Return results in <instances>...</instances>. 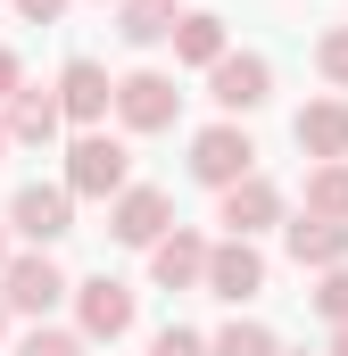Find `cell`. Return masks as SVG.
<instances>
[{"label":"cell","mask_w":348,"mask_h":356,"mask_svg":"<svg viewBox=\"0 0 348 356\" xmlns=\"http://www.w3.org/2000/svg\"><path fill=\"white\" fill-rule=\"evenodd\" d=\"M133 182V149L108 133V124H91L67 141V199H116Z\"/></svg>","instance_id":"obj_1"},{"label":"cell","mask_w":348,"mask_h":356,"mask_svg":"<svg viewBox=\"0 0 348 356\" xmlns=\"http://www.w3.org/2000/svg\"><path fill=\"white\" fill-rule=\"evenodd\" d=\"M249 175H258V141H249V124L216 116V124H199V133H191V182L232 191V182H249Z\"/></svg>","instance_id":"obj_2"},{"label":"cell","mask_w":348,"mask_h":356,"mask_svg":"<svg viewBox=\"0 0 348 356\" xmlns=\"http://www.w3.org/2000/svg\"><path fill=\"white\" fill-rule=\"evenodd\" d=\"M67 298H75V332L84 340H125L133 332V315H141V290L133 282H116V273H84V282H67Z\"/></svg>","instance_id":"obj_3"},{"label":"cell","mask_w":348,"mask_h":356,"mask_svg":"<svg viewBox=\"0 0 348 356\" xmlns=\"http://www.w3.org/2000/svg\"><path fill=\"white\" fill-rule=\"evenodd\" d=\"M0 307L50 323V307H67V266H58L50 249H17V257L0 266Z\"/></svg>","instance_id":"obj_4"},{"label":"cell","mask_w":348,"mask_h":356,"mask_svg":"<svg viewBox=\"0 0 348 356\" xmlns=\"http://www.w3.org/2000/svg\"><path fill=\"white\" fill-rule=\"evenodd\" d=\"M108 116H116L125 133H174V116H182V91H174V75H158V67H133V75H116Z\"/></svg>","instance_id":"obj_5"},{"label":"cell","mask_w":348,"mask_h":356,"mask_svg":"<svg viewBox=\"0 0 348 356\" xmlns=\"http://www.w3.org/2000/svg\"><path fill=\"white\" fill-rule=\"evenodd\" d=\"M166 232H174V191L125 182V191L108 199V241H116V249H150V241H166Z\"/></svg>","instance_id":"obj_6"},{"label":"cell","mask_w":348,"mask_h":356,"mask_svg":"<svg viewBox=\"0 0 348 356\" xmlns=\"http://www.w3.org/2000/svg\"><path fill=\"white\" fill-rule=\"evenodd\" d=\"M25 249H50V241H67L75 232V199H67V182H25L17 199H8V216H0Z\"/></svg>","instance_id":"obj_7"},{"label":"cell","mask_w":348,"mask_h":356,"mask_svg":"<svg viewBox=\"0 0 348 356\" xmlns=\"http://www.w3.org/2000/svg\"><path fill=\"white\" fill-rule=\"evenodd\" d=\"M207 99L241 124V116H258L265 99H274V58H258V50H224L216 67H207Z\"/></svg>","instance_id":"obj_8"},{"label":"cell","mask_w":348,"mask_h":356,"mask_svg":"<svg viewBox=\"0 0 348 356\" xmlns=\"http://www.w3.org/2000/svg\"><path fill=\"white\" fill-rule=\"evenodd\" d=\"M199 290L224 298V307H249V298L265 290V249H258V241H207V273H199Z\"/></svg>","instance_id":"obj_9"},{"label":"cell","mask_w":348,"mask_h":356,"mask_svg":"<svg viewBox=\"0 0 348 356\" xmlns=\"http://www.w3.org/2000/svg\"><path fill=\"white\" fill-rule=\"evenodd\" d=\"M58 116H67V124H75V133H91V124H108V99H116V75H108V67H100V58H84V50H75V58H67V67H58Z\"/></svg>","instance_id":"obj_10"},{"label":"cell","mask_w":348,"mask_h":356,"mask_svg":"<svg viewBox=\"0 0 348 356\" xmlns=\"http://www.w3.org/2000/svg\"><path fill=\"white\" fill-rule=\"evenodd\" d=\"M282 216H290V207H282V191H274L265 175L216 191V224H224V241H258V232H274Z\"/></svg>","instance_id":"obj_11"},{"label":"cell","mask_w":348,"mask_h":356,"mask_svg":"<svg viewBox=\"0 0 348 356\" xmlns=\"http://www.w3.org/2000/svg\"><path fill=\"white\" fill-rule=\"evenodd\" d=\"M0 133H8V149H50V141L67 133V116H58V91H50V83H25L8 108H0Z\"/></svg>","instance_id":"obj_12"},{"label":"cell","mask_w":348,"mask_h":356,"mask_svg":"<svg viewBox=\"0 0 348 356\" xmlns=\"http://www.w3.org/2000/svg\"><path fill=\"white\" fill-rule=\"evenodd\" d=\"M290 141L307 149V166H332V158H348V99H340V91L307 99V108L290 116Z\"/></svg>","instance_id":"obj_13"},{"label":"cell","mask_w":348,"mask_h":356,"mask_svg":"<svg viewBox=\"0 0 348 356\" xmlns=\"http://www.w3.org/2000/svg\"><path fill=\"white\" fill-rule=\"evenodd\" d=\"M282 249L299 273H324V266H348V224H324V216H282Z\"/></svg>","instance_id":"obj_14"},{"label":"cell","mask_w":348,"mask_h":356,"mask_svg":"<svg viewBox=\"0 0 348 356\" xmlns=\"http://www.w3.org/2000/svg\"><path fill=\"white\" fill-rule=\"evenodd\" d=\"M199 273H207V232L174 224L166 241H150V282L158 290H199Z\"/></svg>","instance_id":"obj_15"},{"label":"cell","mask_w":348,"mask_h":356,"mask_svg":"<svg viewBox=\"0 0 348 356\" xmlns=\"http://www.w3.org/2000/svg\"><path fill=\"white\" fill-rule=\"evenodd\" d=\"M166 42H174V67H216V58L232 50V33H224V17H216V8H182Z\"/></svg>","instance_id":"obj_16"},{"label":"cell","mask_w":348,"mask_h":356,"mask_svg":"<svg viewBox=\"0 0 348 356\" xmlns=\"http://www.w3.org/2000/svg\"><path fill=\"white\" fill-rule=\"evenodd\" d=\"M174 17H182L174 0H116V42L125 50H150V42L174 33Z\"/></svg>","instance_id":"obj_17"},{"label":"cell","mask_w":348,"mask_h":356,"mask_svg":"<svg viewBox=\"0 0 348 356\" xmlns=\"http://www.w3.org/2000/svg\"><path fill=\"white\" fill-rule=\"evenodd\" d=\"M299 216L348 224V158H332V166H307V207H299Z\"/></svg>","instance_id":"obj_18"},{"label":"cell","mask_w":348,"mask_h":356,"mask_svg":"<svg viewBox=\"0 0 348 356\" xmlns=\"http://www.w3.org/2000/svg\"><path fill=\"white\" fill-rule=\"evenodd\" d=\"M207 356H282V340H274L265 323H224V332L207 340Z\"/></svg>","instance_id":"obj_19"},{"label":"cell","mask_w":348,"mask_h":356,"mask_svg":"<svg viewBox=\"0 0 348 356\" xmlns=\"http://www.w3.org/2000/svg\"><path fill=\"white\" fill-rule=\"evenodd\" d=\"M315 75L348 99V25H324V33H315Z\"/></svg>","instance_id":"obj_20"},{"label":"cell","mask_w":348,"mask_h":356,"mask_svg":"<svg viewBox=\"0 0 348 356\" xmlns=\"http://www.w3.org/2000/svg\"><path fill=\"white\" fill-rule=\"evenodd\" d=\"M17 356H91V340L67 332V323H33V332L17 340Z\"/></svg>","instance_id":"obj_21"},{"label":"cell","mask_w":348,"mask_h":356,"mask_svg":"<svg viewBox=\"0 0 348 356\" xmlns=\"http://www.w3.org/2000/svg\"><path fill=\"white\" fill-rule=\"evenodd\" d=\"M307 307H315L324 323H348V266H324V273H315V290H307Z\"/></svg>","instance_id":"obj_22"},{"label":"cell","mask_w":348,"mask_h":356,"mask_svg":"<svg viewBox=\"0 0 348 356\" xmlns=\"http://www.w3.org/2000/svg\"><path fill=\"white\" fill-rule=\"evenodd\" d=\"M150 356H207V332H191V323H166V332L150 340Z\"/></svg>","instance_id":"obj_23"},{"label":"cell","mask_w":348,"mask_h":356,"mask_svg":"<svg viewBox=\"0 0 348 356\" xmlns=\"http://www.w3.org/2000/svg\"><path fill=\"white\" fill-rule=\"evenodd\" d=\"M17 91H25V58H17V50H8V42H0V108H8V99H17Z\"/></svg>","instance_id":"obj_24"},{"label":"cell","mask_w":348,"mask_h":356,"mask_svg":"<svg viewBox=\"0 0 348 356\" xmlns=\"http://www.w3.org/2000/svg\"><path fill=\"white\" fill-rule=\"evenodd\" d=\"M8 8H17L25 25H58V17H67V0H8Z\"/></svg>","instance_id":"obj_25"},{"label":"cell","mask_w":348,"mask_h":356,"mask_svg":"<svg viewBox=\"0 0 348 356\" xmlns=\"http://www.w3.org/2000/svg\"><path fill=\"white\" fill-rule=\"evenodd\" d=\"M324 356H348V323H332V348H324Z\"/></svg>","instance_id":"obj_26"},{"label":"cell","mask_w":348,"mask_h":356,"mask_svg":"<svg viewBox=\"0 0 348 356\" xmlns=\"http://www.w3.org/2000/svg\"><path fill=\"white\" fill-rule=\"evenodd\" d=\"M8 257H17V249H8V224H0V266H8Z\"/></svg>","instance_id":"obj_27"},{"label":"cell","mask_w":348,"mask_h":356,"mask_svg":"<svg viewBox=\"0 0 348 356\" xmlns=\"http://www.w3.org/2000/svg\"><path fill=\"white\" fill-rule=\"evenodd\" d=\"M0 340H8V307H0Z\"/></svg>","instance_id":"obj_28"},{"label":"cell","mask_w":348,"mask_h":356,"mask_svg":"<svg viewBox=\"0 0 348 356\" xmlns=\"http://www.w3.org/2000/svg\"><path fill=\"white\" fill-rule=\"evenodd\" d=\"M0 158H8V133H0Z\"/></svg>","instance_id":"obj_29"},{"label":"cell","mask_w":348,"mask_h":356,"mask_svg":"<svg viewBox=\"0 0 348 356\" xmlns=\"http://www.w3.org/2000/svg\"><path fill=\"white\" fill-rule=\"evenodd\" d=\"M282 356H290V348H282Z\"/></svg>","instance_id":"obj_30"}]
</instances>
